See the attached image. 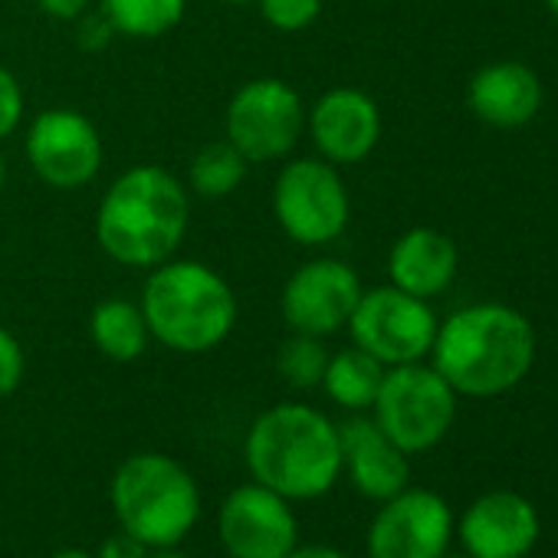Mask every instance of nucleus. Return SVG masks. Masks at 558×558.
<instances>
[{"label": "nucleus", "mask_w": 558, "mask_h": 558, "mask_svg": "<svg viewBox=\"0 0 558 558\" xmlns=\"http://www.w3.org/2000/svg\"><path fill=\"white\" fill-rule=\"evenodd\" d=\"M362 276L336 256L306 259L279 290V316L290 332L329 339L342 332L362 300Z\"/></svg>", "instance_id": "9b49d317"}, {"label": "nucleus", "mask_w": 558, "mask_h": 558, "mask_svg": "<svg viewBox=\"0 0 558 558\" xmlns=\"http://www.w3.org/2000/svg\"><path fill=\"white\" fill-rule=\"evenodd\" d=\"M283 558H349V555L339 551V548H332V545H300L296 542V548L287 551Z\"/></svg>", "instance_id": "c756f323"}, {"label": "nucleus", "mask_w": 558, "mask_h": 558, "mask_svg": "<svg viewBox=\"0 0 558 558\" xmlns=\"http://www.w3.org/2000/svg\"><path fill=\"white\" fill-rule=\"evenodd\" d=\"M306 135L329 165H362L381 142V109L355 86L326 89L306 106Z\"/></svg>", "instance_id": "4468645a"}, {"label": "nucleus", "mask_w": 558, "mask_h": 558, "mask_svg": "<svg viewBox=\"0 0 558 558\" xmlns=\"http://www.w3.org/2000/svg\"><path fill=\"white\" fill-rule=\"evenodd\" d=\"M138 306L151 342L178 355H207L220 349L240 323L233 287L204 259L171 256L148 269Z\"/></svg>", "instance_id": "20e7f679"}, {"label": "nucleus", "mask_w": 558, "mask_h": 558, "mask_svg": "<svg viewBox=\"0 0 558 558\" xmlns=\"http://www.w3.org/2000/svg\"><path fill=\"white\" fill-rule=\"evenodd\" d=\"M272 217L293 243L329 246L336 243L352 217V197L336 165L326 158L283 161L272 181Z\"/></svg>", "instance_id": "0eeeda50"}, {"label": "nucleus", "mask_w": 558, "mask_h": 558, "mask_svg": "<svg viewBox=\"0 0 558 558\" xmlns=\"http://www.w3.org/2000/svg\"><path fill=\"white\" fill-rule=\"evenodd\" d=\"M345 329L352 336V345L378 359L385 368H395L424 362L430 355L437 313L427 300H417L388 283L362 293Z\"/></svg>", "instance_id": "1a4fd4ad"}, {"label": "nucleus", "mask_w": 558, "mask_h": 558, "mask_svg": "<svg viewBox=\"0 0 558 558\" xmlns=\"http://www.w3.org/2000/svg\"><path fill=\"white\" fill-rule=\"evenodd\" d=\"M329 355L332 352L326 349V339L290 332V339L279 345V352H276V372H279V378H283L290 388L313 391V388L323 385Z\"/></svg>", "instance_id": "5701e85b"}, {"label": "nucleus", "mask_w": 558, "mask_h": 558, "mask_svg": "<svg viewBox=\"0 0 558 558\" xmlns=\"http://www.w3.org/2000/svg\"><path fill=\"white\" fill-rule=\"evenodd\" d=\"M545 4H548V11H551V14L558 17V0H545Z\"/></svg>", "instance_id": "f704fd0d"}, {"label": "nucleus", "mask_w": 558, "mask_h": 558, "mask_svg": "<svg viewBox=\"0 0 558 558\" xmlns=\"http://www.w3.org/2000/svg\"><path fill=\"white\" fill-rule=\"evenodd\" d=\"M96 11L125 40H161L187 14V0H99Z\"/></svg>", "instance_id": "412c9836"}, {"label": "nucleus", "mask_w": 558, "mask_h": 558, "mask_svg": "<svg viewBox=\"0 0 558 558\" xmlns=\"http://www.w3.org/2000/svg\"><path fill=\"white\" fill-rule=\"evenodd\" d=\"M444 558H470V555H444Z\"/></svg>", "instance_id": "c9c22d12"}, {"label": "nucleus", "mask_w": 558, "mask_h": 558, "mask_svg": "<svg viewBox=\"0 0 558 558\" xmlns=\"http://www.w3.org/2000/svg\"><path fill=\"white\" fill-rule=\"evenodd\" d=\"M24 372H27V355H24L21 339L11 329L0 326V401L11 398L21 388Z\"/></svg>", "instance_id": "a878e982"}, {"label": "nucleus", "mask_w": 558, "mask_h": 558, "mask_svg": "<svg viewBox=\"0 0 558 558\" xmlns=\"http://www.w3.org/2000/svg\"><path fill=\"white\" fill-rule=\"evenodd\" d=\"M24 112H27V99L21 80L8 66H0V142H8L21 129Z\"/></svg>", "instance_id": "393cba45"}, {"label": "nucleus", "mask_w": 558, "mask_h": 558, "mask_svg": "<svg viewBox=\"0 0 558 558\" xmlns=\"http://www.w3.org/2000/svg\"><path fill=\"white\" fill-rule=\"evenodd\" d=\"M148 545L145 542H138L135 535H129V532H119V535H109L102 545H99V551H96V558H148Z\"/></svg>", "instance_id": "cd10ccee"}, {"label": "nucleus", "mask_w": 558, "mask_h": 558, "mask_svg": "<svg viewBox=\"0 0 558 558\" xmlns=\"http://www.w3.org/2000/svg\"><path fill=\"white\" fill-rule=\"evenodd\" d=\"M243 460L253 483L290 502L319 499L342 476L339 424L303 401L272 404L250 424Z\"/></svg>", "instance_id": "7ed1b4c3"}, {"label": "nucleus", "mask_w": 558, "mask_h": 558, "mask_svg": "<svg viewBox=\"0 0 558 558\" xmlns=\"http://www.w3.org/2000/svg\"><path fill=\"white\" fill-rule=\"evenodd\" d=\"M191 227V191L161 165L122 171L96 207L99 250L129 269H155L171 259Z\"/></svg>", "instance_id": "f257e3e1"}, {"label": "nucleus", "mask_w": 558, "mask_h": 558, "mask_svg": "<svg viewBox=\"0 0 558 558\" xmlns=\"http://www.w3.org/2000/svg\"><path fill=\"white\" fill-rule=\"evenodd\" d=\"M535 506L512 489H489L466 506L457 535L470 558H525L538 542Z\"/></svg>", "instance_id": "2eb2a0df"}, {"label": "nucleus", "mask_w": 558, "mask_h": 558, "mask_svg": "<svg viewBox=\"0 0 558 558\" xmlns=\"http://www.w3.org/2000/svg\"><path fill=\"white\" fill-rule=\"evenodd\" d=\"M4 184H8V161L0 155V194H4Z\"/></svg>", "instance_id": "473e14b6"}, {"label": "nucleus", "mask_w": 558, "mask_h": 558, "mask_svg": "<svg viewBox=\"0 0 558 558\" xmlns=\"http://www.w3.org/2000/svg\"><path fill=\"white\" fill-rule=\"evenodd\" d=\"M246 171H250V161L227 138H217L194 151L184 184L191 194L204 201H223L246 181Z\"/></svg>", "instance_id": "4be33fe9"}, {"label": "nucleus", "mask_w": 558, "mask_h": 558, "mask_svg": "<svg viewBox=\"0 0 558 558\" xmlns=\"http://www.w3.org/2000/svg\"><path fill=\"white\" fill-rule=\"evenodd\" d=\"M306 135L303 96L276 76L243 83L223 109V138L250 161H287Z\"/></svg>", "instance_id": "6e6552de"}, {"label": "nucleus", "mask_w": 558, "mask_h": 558, "mask_svg": "<svg viewBox=\"0 0 558 558\" xmlns=\"http://www.w3.org/2000/svg\"><path fill=\"white\" fill-rule=\"evenodd\" d=\"M37 11L50 21H60V24H76L89 8L93 0H34Z\"/></svg>", "instance_id": "c85d7f7f"}, {"label": "nucleus", "mask_w": 558, "mask_h": 558, "mask_svg": "<svg viewBox=\"0 0 558 558\" xmlns=\"http://www.w3.org/2000/svg\"><path fill=\"white\" fill-rule=\"evenodd\" d=\"M24 155L31 171L53 191H80L93 184L106 161V142L89 116L70 106L44 109L34 116Z\"/></svg>", "instance_id": "9d476101"}, {"label": "nucleus", "mask_w": 558, "mask_h": 558, "mask_svg": "<svg viewBox=\"0 0 558 558\" xmlns=\"http://www.w3.org/2000/svg\"><path fill=\"white\" fill-rule=\"evenodd\" d=\"M457 398L460 395L440 378L434 365H395L385 372L372 417L408 457L427 453L450 434Z\"/></svg>", "instance_id": "423d86ee"}, {"label": "nucleus", "mask_w": 558, "mask_h": 558, "mask_svg": "<svg viewBox=\"0 0 558 558\" xmlns=\"http://www.w3.org/2000/svg\"><path fill=\"white\" fill-rule=\"evenodd\" d=\"M53 558H96V555H89V551H83V548H63V551H57Z\"/></svg>", "instance_id": "2f4dec72"}, {"label": "nucleus", "mask_w": 558, "mask_h": 558, "mask_svg": "<svg viewBox=\"0 0 558 558\" xmlns=\"http://www.w3.org/2000/svg\"><path fill=\"white\" fill-rule=\"evenodd\" d=\"M385 372L388 368L378 359H372L359 345H349V349L329 355V365H326V375H323L319 388L342 411L362 414V411H372V404L378 398V388L385 381Z\"/></svg>", "instance_id": "aec40b11"}, {"label": "nucleus", "mask_w": 558, "mask_h": 558, "mask_svg": "<svg viewBox=\"0 0 558 558\" xmlns=\"http://www.w3.org/2000/svg\"><path fill=\"white\" fill-rule=\"evenodd\" d=\"M535 362L532 323L502 303H476L437 323L430 365L463 398L512 391Z\"/></svg>", "instance_id": "f03ea898"}, {"label": "nucleus", "mask_w": 558, "mask_h": 558, "mask_svg": "<svg viewBox=\"0 0 558 558\" xmlns=\"http://www.w3.org/2000/svg\"><path fill=\"white\" fill-rule=\"evenodd\" d=\"M223 4H230V8H256L259 0H223Z\"/></svg>", "instance_id": "72a5a7b5"}, {"label": "nucleus", "mask_w": 558, "mask_h": 558, "mask_svg": "<svg viewBox=\"0 0 558 558\" xmlns=\"http://www.w3.org/2000/svg\"><path fill=\"white\" fill-rule=\"evenodd\" d=\"M148 558H187L184 551H178V548H151L148 551Z\"/></svg>", "instance_id": "7c9ffc66"}, {"label": "nucleus", "mask_w": 558, "mask_h": 558, "mask_svg": "<svg viewBox=\"0 0 558 558\" xmlns=\"http://www.w3.org/2000/svg\"><path fill=\"white\" fill-rule=\"evenodd\" d=\"M217 535L230 558H283L300 542V522L287 496L243 483L220 502Z\"/></svg>", "instance_id": "f8f14e48"}, {"label": "nucleus", "mask_w": 558, "mask_h": 558, "mask_svg": "<svg viewBox=\"0 0 558 558\" xmlns=\"http://www.w3.org/2000/svg\"><path fill=\"white\" fill-rule=\"evenodd\" d=\"M453 512L444 496L404 486L385 499L368 525V558H444Z\"/></svg>", "instance_id": "ddd939ff"}, {"label": "nucleus", "mask_w": 558, "mask_h": 558, "mask_svg": "<svg viewBox=\"0 0 558 558\" xmlns=\"http://www.w3.org/2000/svg\"><path fill=\"white\" fill-rule=\"evenodd\" d=\"M112 40H116V31H112V24H109L96 8H89V11L76 21V44H80L86 53H99V50H106Z\"/></svg>", "instance_id": "bb28decb"}, {"label": "nucleus", "mask_w": 558, "mask_h": 558, "mask_svg": "<svg viewBox=\"0 0 558 558\" xmlns=\"http://www.w3.org/2000/svg\"><path fill=\"white\" fill-rule=\"evenodd\" d=\"M342 444V473H349L352 486L375 502L398 496L411 486V463L408 453L375 424V417L355 414L339 424Z\"/></svg>", "instance_id": "dca6fc26"}, {"label": "nucleus", "mask_w": 558, "mask_h": 558, "mask_svg": "<svg viewBox=\"0 0 558 558\" xmlns=\"http://www.w3.org/2000/svg\"><path fill=\"white\" fill-rule=\"evenodd\" d=\"M460 269V250L453 236H447L437 227H411L404 230L391 253H388V279L391 287L417 296V300H437L450 290Z\"/></svg>", "instance_id": "f3484780"}, {"label": "nucleus", "mask_w": 558, "mask_h": 558, "mask_svg": "<svg viewBox=\"0 0 558 558\" xmlns=\"http://www.w3.org/2000/svg\"><path fill=\"white\" fill-rule=\"evenodd\" d=\"M542 80L532 66L519 60H499L473 73L466 86V102L473 116L493 129H519L532 122L542 109Z\"/></svg>", "instance_id": "a211bd4d"}, {"label": "nucleus", "mask_w": 558, "mask_h": 558, "mask_svg": "<svg viewBox=\"0 0 558 558\" xmlns=\"http://www.w3.org/2000/svg\"><path fill=\"white\" fill-rule=\"evenodd\" d=\"M256 11L276 34H303L319 21L323 0H259Z\"/></svg>", "instance_id": "b1692460"}, {"label": "nucleus", "mask_w": 558, "mask_h": 558, "mask_svg": "<svg viewBox=\"0 0 558 558\" xmlns=\"http://www.w3.org/2000/svg\"><path fill=\"white\" fill-rule=\"evenodd\" d=\"M89 339L99 355H106L109 362H119V365L142 359L151 345V332H148L142 306L132 300H122V296H109V300L96 303V310L89 316Z\"/></svg>", "instance_id": "6ab92c4d"}, {"label": "nucleus", "mask_w": 558, "mask_h": 558, "mask_svg": "<svg viewBox=\"0 0 558 558\" xmlns=\"http://www.w3.org/2000/svg\"><path fill=\"white\" fill-rule=\"evenodd\" d=\"M122 532L148 548H178L201 519V489L184 463L168 453H135L119 463L109 486Z\"/></svg>", "instance_id": "39448f33"}]
</instances>
